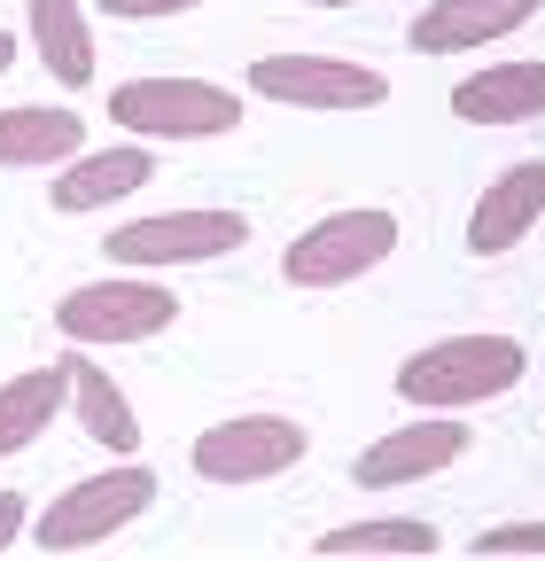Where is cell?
Listing matches in <instances>:
<instances>
[{
	"label": "cell",
	"instance_id": "1",
	"mask_svg": "<svg viewBox=\"0 0 545 561\" xmlns=\"http://www.w3.org/2000/svg\"><path fill=\"white\" fill-rule=\"evenodd\" d=\"M522 382V343L514 335H444L429 351L397 367V398L421 413H452V405H491Z\"/></svg>",
	"mask_w": 545,
	"mask_h": 561
},
{
	"label": "cell",
	"instance_id": "2",
	"mask_svg": "<svg viewBox=\"0 0 545 561\" xmlns=\"http://www.w3.org/2000/svg\"><path fill=\"white\" fill-rule=\"evenodd\" d=\"M109 117L125 140H211L242 125V94L211 79H132L109 94Z\"/></svg>",
	"mask_w": 545,
	"mask_h": 561
},
{
	"label": "cell",
	"instance_id": "3",
	"mask_svg": "<svg viewBox=\"0 0 545 561\" xmlns=\"http://www.w3.org/2000/svg\"><path fill=\"white\" fill-rule=\"evenodd\" d=\"M156 500V468L149 460H125V468H102L86 483H71L62 500L39 515V546L47 553H79V546H102L117 538L125 523H141Z\"/></svg>",
	"mask_w": 545,
	"mask_h": 561
},
{
	"label": "cell",
	"instance_id": "4",
	"mask_svg": "<svg viewBox=\"0 0 545 561\" xmlns=\"http://www.w3.org/2000/svg\"><path fill=\"white\" fill-rule=\"evenodd\" d=\"M304 453H312V437L289 413H227L187 445L202 483H265V476H289Z\"/></svg>",
	"mask_w": 545,
	"mask_h": 561
},
{
	"label": "cell",
	"instance_id": "5",
	"mask_svg": "<svg viewBox=\"0 0 545 561\" xmlns=\"http://www.w3.org/2000/svg\"><path fill=\"white\" fill-rule=\"evenodd\" d=\"M390 250H397V219H390V210H327L320 227H304L281 250V273L297 280V289H344V280L374 273Z\"/></svg>",
	"mask_w": 545,
	"mask_h": 561
},
{
	"label": "cell",
	"instance_id": "6",
	"mask_svg": "<svg viewBox=\"0 0 545 561\" xmlns=\"http://www.w3.org/2000/svg\"><path fill=\"white\" fill-rule=\"evenodd\" d=\"M179 320V297L164 280H141V273H117V280H86L55 305V328L71 343H149Z\"/></svg>",
	"mask_w": 545,
	"mask_h": 561
},
{
	"label": "cell",
	"instance_id": "7",
	"mask_svg": "<svg viewBox=\"0 0 545 561\" xmlns=\"http://www.w3.org/2000/svg\"><path fill=\"white\" fill-rule=\"evenodd\" d=\"M250 242V219L242 210H156V219H132L117 227L102 250L125 265V273H156V265H202V257H227Z\"/></svg>",
	"mask_w": 545,
	"mask_h": 561
},
{
	"label": "cell",
	"instance_id": "8",
	"mask_svg": "<svg viewBox=\"0 0 545 561\" xmlns=\"http://www.w3.org/2000/svg\"><path fill=\"white\" fill-rule=\"evenodd\" d=\"M250 94L289 102V110H374V102H390V79L344 55H257Z\"/></svg>",
	"mask_w": 545,
	"mask_h": 561
},
{
	"label": "cell",
	"instance_id": "9",
	"mask_svg": "<svg viewBox=\"0 0 545 561\" xmlns=\"http://www.w3.org/2000/svg\"><path fill=\"white\" fill-rule=\"evenodd\" d=\"M475 430H460L452 413H421V421H405V430L374 437L359 460H351V483L359 491H405V483H421V476H444L460 453H467Z\"/></svg>",
	"mask_w": 545,
	"mask_h": 561
},
{
	"label": "cell",
	"instance_id": "10",
	"mask_svg": "<svg viewBox=\"0 0 545 561\" xmlns=\"http://www.w3.org/2000/svg\"><path fill=\"white\" fill-rule=\"evenodd\" d=\"M537 210H545V157H522V164H507L484 195H475V210H467V250H475V257H507V250L537 227Z\"/></svg>",
	"mask_w": 545,
	"mask_h": 561
},
{
	"label": "cell",
	"instance_id": "11",
	"mask_svg": "<svg viewBox=\"0 0 545 561\" xmlns=\"http://www.w3.org/2000/svg\"><path fill=\"white\" fill-rule=\"evenodd\" d=\"M537 9H545V0H429L405 39H414L421 55H475V47L522 32Z\"/></svg>",
	"mask_w": 545,
	"mask_h": 561
},
{
	"label": "cell",
	"instance_id": "12",
	"mask_svg": "<svg viewBox=\"0 0 545 561\" xmlns=\"http://www.w3.org/2000/svg\"><path fill=\"white\" fill-rule=\"evenodd\" d=\"M460 125H530L545 117V62H484L452 87Z\"/></svg>",
	"mask_w": 545,
	"mask_h": 561
},
{
	"label": "cell",
	"instance_id": "13",
	"mask_svg": "<svg viewBox=\"0 0 545 561\" xmlns=\"http://www.w3.org/2000/svg\"><path fill=\"white\" fill-rule=\"evenodd\" d=\"M156 180V157L141 149V140H117V149H94V157H71L55 172V187H47V203L71 219V210H102V203H117V195H132V187H149Z\"/></svg>",
	"mask_w": 545,
	"mask_h": 561
},
{
	"label": "cell",
	"instance_id": "14",
	"mask_svg": "<svg viewBox=\"0 0 545 561\" xmlns=\"http://www.w3.org/2000/svg\"><path fill=\"white\" fill-rule=\"evenodd\" d=\"M86 157V117L62 102H16L0 110V164H71Z\"/></svg>",
	"mask_w": 545,
	"mask_h": 561
},
{
	"label": "cell",
	"instance_id": "15",
	"mask_svg": "<svg viewBox=\"0 0 545 561\" xmlns=\"http://www.w3.org/2000/svg\"><path fill=\"white\" fill-rule=\"evenodd\" d=\"M62 375H71V413H79V430L102 445V453H125L132 460V445H141V421H132V398L86 359V351H71L62 359Z\"/></svg>",
	"mask_w": 545,
	"mask_h": 561
},
{
	"label": "cell",
	"instance_id": "16",
	"mask_svg": "<svg viewBox=\"0 0 545 561\" xmlns=\"http://www.w3.org/2000/svg\"><path fill=\"white\" fill-rule=\"evenodd\" d=\"M62 398H71V375H62V359L0 382V460L24 453L32 437H47V421L62 413Z\"/></svg>",
	"mask_w": 545,
	"mask_h": 561
},
{
	"label": "cell",
	"instance_id": "17",
	"mask_svg": "<svg viewBox=\"0 0 545 561\" xmlns=\"http://www.w3.org/2000/svg\"><path fill=\"white\" fill-rule=\"evenodd\" d=\"M32 39L55 87H86L94 79V24L79 0H32Z\"/></svg>",
	"mask_w": 545,
	"mask_h": 561
},
{
	"label": "cell",
	"instance_id": "18",
	"mask_svg": "<svg viewBox=\"0 0 545 561\" xmlns=\"http://www.w3.org/2000/svg\"><path fill=\"white\" fill-rule=\"evenodd\" d=\"M320 553H437V523L421 515H374V523H344L327 530Z\"/></svg>",
	"mask_w": 545,
	"mask_h": 561
},
{
	"label": "cell",
	"instance_id": "19",
	"mask_svg": "<svg viewBox=\"0 0 545 561\" xmlns=\"http://www.w3.org/2000/svg\"><path fill=\"white\" fill-rule=\"evenodd\" d=\"M475 553H545V523H499L475 538Z\"/></svg>",
	"mask_w": 545,
	"mask_h": 561
},
{
	"label": "cell",
	"instance_id": "20",
	"mask_svg": "<svg viewBox=\"0 0 545 561\" xmlns=\"http://www.w3.org/2000/svg\"><path fill=\"white\" fill-rule=\"evenodd\" d=\"M94 9H109V16H125V24H156V16H187V9H202V0H94Z\"/></svg>",
	"mask_w": 545,
	"mask_h": 561
},
{
	"label": "cell",
	"instance_id": "21",
	"mask_svg": "<svg viewBox=\"0 0 545 561\" xmlns=\"http://www.w3.org/2000/svg\"><path fill=\"white\" fill-rule=\"evenodd\" d=\"M24 530V491H0V546H16Z\"/></svg>",
	"mask_w": 545,
	"mask_h": 561
},
{
	"label": "cell",
	"instance_id": "22",
	"mask_svg": "<svg viewBox=\"0 0 545 561\" xmlns=\"http://www.w3.org/2000/svg\"><path fill=\"white\" fill-rule=\"evenodd\" d=\"M9 62H16V39H9V32H0V70H9Z\"/></svg>",
	"mask_w": 545,
	"mask_h": 561
},
{
	"label": "cell",
	"instance_id": "23",
	"mask_svg": "<svg viewBox=\"0 0 545 561\" xmlns=\"http://www.w3.org/2000/svg\"><path fill=\"white\" fill-rule=\"evenodd\" d=\"M312 9H351V0H312Z\"/></svg>",
	"mask_w": 545,
	"mask_h": 561
}]
</instances>
